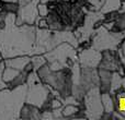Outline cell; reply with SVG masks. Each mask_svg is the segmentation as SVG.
<instances>
[{
    "label": "cell",
    "instance_id": "17",
    "mask_svg": "<svg viewBox=\"0 0 125 120\" xmlns=\"http://www.w3.org/2000/svg\"><path fill=\"white\" fill-rule=\"evenodd\" d=\"M19 3L18 1H2L1 4V10H3L7 13H14L17 14L18 11H19Z\"/></svg>",
    "mask_w": 125,
    "mask_h": 120
},
{
    "label": "cell",
    "instance_id": "22",
    "mask_svg": "<svg viewBox=\"0 0 125 120\" xmlns=\"http://www.w3.org/2000/svg\"><path fill=\"white\" fill-rule=\"evenodd\" d=\"M4 62L3 59L0 60V90H3V88H7V83L2 80V72H3V69H4Z\"/></svg>",
    "mask_w": 125,
    "mask_h": 120
},
{
    "label": "cell",
    "instance_id": "15",
    "mask_svg": "<svg viewBox=\"0 0 125 120\" xmlns=\"http://www.w3.org/2000/svg\"><path fill=\"white\" fill-rule=\"evenodd\" d=\"M79 111V106L73 105V104H67V105L62 106V114L64 119H73V117L75 116L77 112Z\"/></svg>",
    "mask_w": 125,
    "mask_h": 120
},
{
    "label": "cell",
    "instance_id": "24",
    "mask_svg": "<svg viewBox=\"0 0 125 120\" xmlns=\"http://www.w3.org/2000/svg\"><path fill=\"white\" fill-rule=\"evenodd\" d=\"M7 14H8V13L4 12L3 10H1V9H0V28H2L4 26V24H6Z\"/></svg>",
    "mask_w": 125,
    "mask_h": 120
},
{
    "label": "cell",
    "instance_id": "6",
    "mask_svg": "<svg viewBox=\"0 0 125 120\" xmlns=\"http://www.w3.org/2000/svg\"><path fill=\"white\" fill-rule=\"evenodd\" d=\"M48 92H50V86L43 84L42 82L28 85V90H26L25 94V103L40 107L44 102V99L46 98Z\"/></svg>",
    "mask_w": 125,
    "mask_h": 120
},
{
    "label": "cell",
    "instance_id": "23",
    "mask_svg": "<svg viewBox=\"0 0 125 120\" xmlns=\"http://www.w3.org/2000/svg\"><path fill=\"white\" fill-rule=\"evenodd\" d=\"M88 1L92 4V7H93L94 10H100V8L102 7L104 0H88Z\"/></svg>",
    "mask_w": 125,
    "mask_h": 120
},
{
    "label": "cell",
    "instance_id": "19",
    "mask_svg": "<svg viewBox=\"0 0 125 120\" xmlns=\"http://www.w3.org/2000/svg\"><path fill=\"white\" fill-rule=\"evenodd\" d=\"M30 61L32 62L33 67H34V70L36 71L41 66L46 63L47 60L44 57V55H32V56L30 57Z\"/></svg>",
    "mask_w": 125,
    "mask_h": 120
},
{
    "label": "cell",
    "instance_id": "1",
    "mask_svg": "<svg viewBox=\"0 0 125 120\" xmlns=\"http://www.w3.org/2000/svg\"><path fill=\"white\" fill-rule=\"evenodd\" d=\"M14 13H8L6 24L0 28V54L2 58L31 56L35 43V26L29 24L17 25Z\"/></svg>",
    "mask_w": 125,
    "mask_h": 120
},
{
    "label": "cell",
    "instance_id": "13",
    "mask_svg": "<svg viewBox=\"0 0 125 120\" xmlns=\"http://www.w3.org/2000/svg\"><path fill=\"white\" fill-rule=\"evenodd\" d=\"M101 102H102V106H103V111L105 112L114 111V103H113L112 95L110 93H102Z\"/></svg>",
    "mask_w": 125,
    "mask_h": 120
},
{
    "label": "cell",
    "instance_id": "16",
    "mask_svg": "<svg viewBox=\"0 0 125 120\" xmlns=\"http://www.w3.org/2000/svg\"><path fill=\"white\" fill-rule=\"evenodd\" d=\"M120 7H121V0H104L99 11L102 13H105L110 12V11L119 10Z\"/></svg>",
    "mask_w": 125,
    "mask_h": 120
},
{
    "label": "cell",
    "instance_id": "5",
    "mask_svg": "<svg viewBox=\"0 0 125 120\" xmlns=\"http://www.w3.org/2000/svg\"><path fill=\"white\" fill-rule=\"evenodd\" d=\"M39 2V0H32L29 3L20 7L15 17V24L17 25H22V24L34 25L39 17V11H37Z\"/></svg>",
    "mask_w": 125,
    "mask_h": 120
},
{
    "label": "cell",
    "instance_id": "10",
    "mask_svg": "<svg viewBox=\"0 0 125 120\" xmlns=\"http://www.w3.org/2000/svg\"><path fill=\"white\" fill-rule=\"evenodd\" d=\"M20 119H41V112L37 106L24 103L20 109Z\"/></svg>",
    "mask_w": 125,
    "mask_h": 120
},
{
    "label": "cell",
    "instance_id": "12",
    "mask_svg": "<svg viewBox=\"0 0 125 120\" xmlns=\"http://www.w3.org/2000/svg\"><path fill=\"white\" fill-rule=\"evenodd\" d=\"M28 75H29V73H26L25 71H23V70L20 71L14 79L7 83V87L12 90V88H15V87H18V86H21V85H23V84H25L26 80H28Z\"/></svg>",
    "mask_w": 125,
    "mask_h": 120
},
{
    "label": "cell",
    "instance_id": "20",
    "mask_svg": "<svg viewBox=\"0 0 125 120\" xmlns=\"http://www.w3.org/2000/svg\"><path fill=\"white\" fill-rule=\"evenodd\" d=\"M69 1H70L71 3L78 4V6L81 7V8L84 9L86 11H93L94 10L93 7H92V4H91L88 0H69Z\"/></svg>",
    "mask_w": 125,
    "mask_h": 120
},
{
    "label": "cell",
    "instance_id": "2",
    "mask_svg": "<svg viewBox=\"0 0 125 120\" xmlns=\"http://www.w3.org/2000/svg\"><path fill=\"white\" fill-rule=\"evenodd\" d=\"M36 74L42 83L56 91L61 101L73 95V80L70 67L65 66L58 70H53L48 62H46L37 69Z\"/></svg>",
    "mask_w": 125,
    "mask_h": 120
},
{
    "label": "cell",
    "instance_id": "8",
    "mask_svg": "<svg viewBox=\"0 0 125 120\" xmlns=\"http://www.w3.org/2000/svg\"><path fill=\"white\" fill-rule=\"evenodd\" d=\"M46 22L48 25V30L55 31V32H64V31H68L66 25L64 24L62 17L58 15V13L55 12L54 10H48L47 14L45 17Z\"/></svg>",
    "mask_w": 125,
    "mask_h": 120
},
{
    "label": "cell",
    "instance_id": "4",
    "mask_svg": "<svg viewBox=\"0 0 125 120\" xmlns=\"http://www.w3.org/2000/svg\"><path fill=\"white\" fill-rule=\"evenodd\" d=\"M84 112L87 118L100 119L103 114V106L101 102V93L98 86H94L84 94L83 96Z\"/></svg>",
    "mask_w": 125,
    "mask_h": 120
},
{
    "label": "cell",
    "instance_id": "27",
    "mask_svg": "<svg viewBox=\"0 0 125 120\" xmlns=\"http://www.w3.org/2000/svg\"><path fill=\"white\" fill-rule=\"evenodd\" d=\"M40 2H41V3H46V2L48 1V0H39Z\"/></svg>",
    "mask_w": 125,
    "mask_h": 120
},
{
    "label": "cell",
    "instance_id": "18",
    "mask_svg": "<svg viewBox=\"0 0 125 120\" xmlns=\"http://www.w3.org/2000/svg\"><path fill=\"white\" fill-rule=\"evenodd\" d=\"M19 72L20 71L17 70V69L10 68V67H4L3 72H2V80H3L6 83H8V82H10L11 80L14 79Z\"/></svg>",
    "mask_w": 125,
    "mask_h": 120
},
{
    "label": "cell",
    "instance_id": "11",
    "mask_svg": "<svg viewBox=\"0 0 125 120\" xmlns=\"http://www.w3.org/2000/svg\"><path fill=\"white\" fill-rule=\"evenodd\" d=\"M30 61V56L24 55V56H17V57H11V58L3 59L4 66L10 67V68L17 69V70L21 71L25 67V64Z\"/></svg>",
    "mask_w": 125,
    "mask_h": 120
},
{
    "label": "cell",
    "instance_id": "28",
    "mask_svg": "<svg viewBox=\"0 0 125 120\" xmlns=\"http://www.w3.org/2000/svg\"><path fill=\"white\" fill-rule=\"evenodd\" d=\"M1 1H17V0H1Z\"/></svg>",
    "mask_w": 125,
    "mask_h": 120
},
{
    "label": "cell",
    "instance_id": "7",
    "mask_svg": "<svg viewBox=\"0 0 125 120\" xmlns=\"http://www.w3.org/2000/svg\"><path fill=\"white\" fill-rule=\"evenodd\" d=\"M77 56H78L77 61L80 66L97 68L100 62V59H101V51L91 47V48H88V49H84L82 51L78 52Z\"/></svg>",
    "mask_w": 125,
    "mask_h": 120
},
{
    "label": "cell",
    "instance_id": "29",
    "mask_svg": "<svg viewBox=\"0 0 125 120\" xmlns=\"http://www.w3.org/2000/svg\"><path fill=\"white\" fill-rule=\"evenodd\" d=\"M3 58H2V56H1V54H0V60H2Z\"/></svg>",
    "mask_w": 125,
    "mask_h": 120
},
{
    "label": "cell",
    "instance_id": "9",
    "mask_svg": "<svg viewBox=\"0 0 125 120\" xmlns=\"http://www.w3.org/2000/svg\"><path fill=\"white\" fill-rule=\"evenodd\" d=\"M98 69V77H99V87L100 93H110L111 92V83H112L113 72L104 69Z\"/></svg>",
    "mask_w": 125,
    "mask_h": 120
},
{
    "label": "cell",
    "instance_id": "3",
    "mask_svg": "<svg viewBox=\"0 0 125 120\" xmlns=\"http://www.w3.org/2000/svg\"><path fill=\"white\" fill-rule=\"evenodd\" d=\"M28 85L23 84L15 88L0 90V119H18L20 109L25 103V94Z\"/></svg>",
    "mask_w": 125,
    "mask_h": 120
},
{
    "label": "cell",
    "instance_id": "21",
    "mask_svg": "<svg viewBox=\"0 0 125 120\" xmlns=\"http://www.w3.org/2000/svg\"><path fill=\"white\" fill-rule=\"evenodd\" d=\"M37 11H39L40 17H45L48 12V8H47V6H46V3H41V2H39V4H37Z\"/></svg>",
    "mask_w": 125,
    "mask_h": 120
},
{
    "label": "cell",
    "instance_id": "14",
    "mask_svg": "<svg viewBox=\"0 0 125 120\" xmlns=\"http://www.w3.org/2000/svg\"><path fill=\"white\" fill-rule=\"evenodd\" d=\"M109 31L115 33H123L125 32V12H122L116 20L112 23V26Z\"/></svg>",
    "mask_w": 125,
    "mask_h": 120
},
{
    "label": "cell",
    "instance_id": "26",
    "mask_svg": "<svg viewBox=\"0 0 125 120\" xmlns=\"http://www.w3.org/2000/svg\"><path fill=\"white\" fill-rule=\"evenodd\" d=\"M17 1H18V3H19V6L21 7V6H24V4L29 3V2H31L32 0H17Z\"/></svg>",
    "mask_w": 125,
    "mask_h": 120
},
{
    "label": "cell",
    "instance_id": "25",
    "mask_svg": "<svg viewBox=\"0 0 125 120\" xmlns=\"http://www.w3.org/2000/svg\"><path fill=\"white\" fill-rule=\"evenodd\" d=\"M121 52H122V55H125V32H123V41H122Z\"/></svg>",
    "mask_w": 125,
    "mask_h": 120
}]
</instances>
